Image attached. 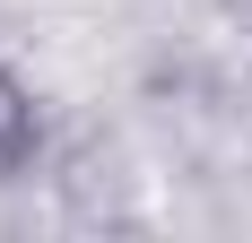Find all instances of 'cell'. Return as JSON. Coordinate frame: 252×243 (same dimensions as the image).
Here are the masks:
<instances>
[{
	"instance_id": "6da1fadb",
	"label": "cell",
	"mask_w": 252,
	"mask_h": 243,
	"mask_svg": "<svg viewBox=\"0 0 252 243\" xmlns=\"http://www.w3.org/2000/svg\"><path fill=\"white\" fill-rule=\"evenodd\" d=\"M35 148H44V104L18 70H0V182L35 165Z\"/></svg>"
}]
</instances>
